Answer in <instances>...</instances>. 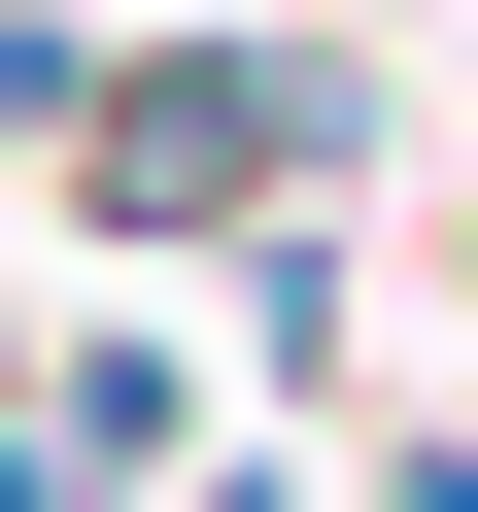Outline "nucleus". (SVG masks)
<instances>
[{
	"instance_id": "nucleus-1",
	"label": "nucleus",
	"mask_w": 478,
	"mask_h": 512,
	"mask_svg": "<svg viewBox=\"0 0 478 512\" xmlns=\"http://www.w3.org/2000/svg\"><path fill=\"white\" fill-rule=\"evenodd\" d=\"M274 137H308V69H137L103 103V205H239Z\"/></svg>"
}]
</instances>
